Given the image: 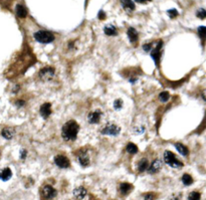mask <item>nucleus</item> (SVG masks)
Returning a JSON list of instances; mask_svg holds the SVG:
<instances>
[{"instance_id":"1","label":"nucleus","mask_w":206,"mask_h":200,"mask_svg":"<svg viewBox=\"0 0 206 200\" xmlns=\"http://www.w3.org/2000/svg\"><path fill=\"white\" fill-rule=\"evenodd\" d=\"M79 131V126L77 122L70 120L66 122L65 124L62 126L61 129V137L64 140L70 142V141H74L78 137V133Z\"/></svg>"},{"instance_id":"2","label":"nucleus","mask_w":206,"mask_h":200,"mask_svg":"<svg viewBox=\"0 0 206 200\" xmlns=\"http://www.w3.org/2000/svg\"><path fill=\"white\" fill-rule=\"evenodd\" d=\"M34 39L39 43H50L55 40V35L50 31L47 30H38L33 34Z\"/></svg>"},{"instance_id":"3","label":"nucleus","mask_w":206,"mask_h":200,"mask_svg":"<svg viewBox=\"0 0 206 200\" xmlns=\"http://www.w3.org/2000/svg\"><path fill=\"white\" fill-rule=\"evenodd\" d=\"M163 157H164V162L166 163L167 165H169L170 167H172V168L183 167V163L179 161L177 157L174 155L172 152L168 151V150H166V151L164 152Z\"/></svg>"},{"instance_id":"4","label":"nucleus","mask_w":206,"mask_h":200,"mask_svg":"<svg viewBox=\"0 0 206 200\" xmlns=\"http://www.w3.org/2000/svg\"><path fill=\"white\" fill-rule=\"evenodd\" d=\"M55 69H52L50 66H46L40 70L38 76H39V79L42 80H51L53 79V76H55Z\"/></svg>"},{"instance_id":"5","label":"nucleus","mask_w":206,"mask_h":200,"mask_svg":"<svg viewBox=\"0 0 206 200\" xmlns=\"http://www.w3.org/2000/svg\"><path fill=\"white\" fill-rule=\"evenodd\" d=\"M56 196V190L50 185L43 186L41 189V197L43 200H50Z\"/></svg>"},{"instance_id":"6","label":"nucleus","mask_w":206,"mask_h":200,"mask_svg":"<svg viewBox=\"0 0 206 200\" xmlns=\"http://www.w3.org/2000/svg\"><path fill=\"white\" fill-rule=\"evenodd\" d=\"M121 132V128L115 124H108L104 129L101 131L102 135H108V136H118Z\"/></svg>"},{"instance_id":"7","label":"nucleus","mask_w":206,"mask_h":200,"mask_svg":"<svg viewBox=\"0 0 206 200\" xmlns=\"http://www.w3.org/2000/svg\"><path fill=\"white\" fill-rule=\"evenodd\" d=\"M162 45H163V42L160 41L159 44L157 45V46H156V48L153 49V51H152L151 53H150L151 56H152V58H153L154 61H155V63H156V66L159 65L160 57H161V56H162Z\"/></svg>"},{"instance_id":"8","label":"nucleus","mask_w":206,"mask_h":200,"mask_svg":"<svg viewBox=\"0 0 206 200\" xmlns=\"http://www.w3.org/2000/svg\"><path fill=\"white\" fill-rule=\"evenodd\" d=\"M55 163L56 166H59L60 168H69L70 166V162L68 158L64 155H57L55 158Z\"/></svg>"},{"instance_id":"9","label":"nucleus","mask_w":206,"mask_h":200,"mask_svg":"<svg viewBox=\"0 0 206 200\" xmlns=\"http://www.w3.org/2000/svg\"><path fill=\"white\" fill-rule=\"evenodd\" d=\"M102 115H103V113H102L101 110H96V111H93V112H91V113L89 114V116H88L89 123V124H93H93H98V123L101 121Z\"/></svg>"},{"instance_id":"10","label":"nucleus","mask_w":206,"mask_h":200,"mask_svg":"<svg viewBox=\"0 0 206 200\" xmlns=\"http://www.w3.org/2000/svg\"><path fill=\"white\" fill-rule=\"evenodd\" d=\"M162 168V161L160 159H155V160L151 163L150 166H148V173L149 174H155L159 172Z\"/></svg>"},{"instance_id":"11","label":"nucleus","mask_w":206,"mask_h":200,"mask_svg":"<svg viewBox=\"0 0 206 200\" xmlns=\"http://www.w3.org/2000/svg\"><path fill=\"white\" fill-rule=\"evenodd\" d=\"M40 115L43 119H47V118L51 115V105L49 103H44L41 107H40Z\"/></svg>"},{"instance_id":"12","label":"nucleus","mask_w":206,"mask_h":200,"mask_svg":"<svg viewBox=\"0 0 206 200\" xmlns=\"http://www.w3.org/2000/svg\"><path fill=\"white\" fill-rule=\"evenodd\" d=\"M79 162L83 167H87L89 165V157L86 151H80L79 153Z\"/></svg>"},{"instance_id":"13","label":"nucleus","mask_w":206,"mask_h":200,"mask_svg":"<svg viewBox=\"0 0 206 200\" xmlns=\"http://www.w3.org/2000/svg\"><path fill=\"white\" fill-rule=\"evenodd\" d=\"M121 4H122V7L124 8V10L129 13H131L135 10V3H134L132 0H121Z\"/></svg>"},{"instance_id":"14","label":"nucleus","mask_w":206,"mask_h":200,"mask_svg":"<svg viewBox=\"0 0 206 200\" xmlns=\"http://www.w3.org/2000/svg\"><path fill=\"white\" fill-rule=\"evenodd\" d=\"M87 193H88V192H87V189L84 188V187H83V186H79V187L75 188V189L74 190V196L77 198V199H79V200L84 199V197H86Z\"/></svg>"},{"instance_id":"15","label":"nucleus","mask_w":206,"mask_h":200,"mask_svg":"<svg viewBox=\"0 0 206 200\" xmlns=\"http://www.w3.org/2000/svg\"><path fill=\"white\" fill-rule=\"evenodd\" d=\"M127 34H128V37L130 39V41L132 43H136L139 39V34H138V31L133 28V27H130L127 31Z\"/></svg>"},{"instance_id":"16","label":"nucleus","mask_w":206,"mask_h":200,"mask_svg":"<svg viewBox=\"0 0 206 200\" xmlns=\"http://www.w3.org/2000/svg\"><path fill=\"white\" fill-rule=\"evenodd\" d=\"M1 135L3 138H5L7 140H10L13 138V136L15 135V130L12 129V128H9V127H6V128H4L1 132Z\"/></svg>"},{"instance_id":"17","label":"nucleus","mask_w":206,"mask_h":200,"mask_svg":"<svg viewBox=\"0 0 206 200\" xmlns=\"http://www.w3.org/2000/svg\"><path fill=\"white\" fill-rule=\"evenodd\" d=\"M104 32L108 36H116L118 34V30L116 28V26L113 24H108L105 26L104 28Z\"/></svg>"},{"instance_id":"18","label":"nucleus","mask_w":206,"mask_h":200,"mask_svg":"<svg viewBox=\"0 0 206 200\" xmlns=\"http://www.w3.org/2000/svg\"><path fill=\"white\" fill-rule=\"evenodd\" d=\"M12 172L9 168H4V169L0 170V179L2 181H7L11 178Z\"/></svg>"},{"instance_id":"19","label":"nucleus","mask_w":206,"mask_h":200,"mask_svg":"<svg viewBox=\"0 0 206 200\" xmlns=\"http://www.w3.org/2000/svg\"><path fill=\"white\" fill-rule=\"evenodd\" d=\"M16 14L20 18H24L27 16V10H26V8L23 5L18 4V5L16 6Z\"/></svg>"},{"instance_id":"20","label":"nucleus","mask_w":206,"mask_h":200,"mask_svg":"<svg viewBox=\"0 0 206 200\" xmlns=\"http://www.w3.org/2000/svg\"><path fill=\"white\" fill-rule=\"evenodd\" d=\"M132 189H133V186L131 184H129V183H122L120 185V191L123 195L128 194Z\"/></svg>"},{"instance_id":"21","label":"nucleus","mask_w":206,"mask_h":200,"mask_svg":"<svg viewBox=\"0 0 206 200\" xmlns=\"http://www.w3.org/2000/svg\"><path fill=\"white\" fill-rule=\"evenodd\" d=\"M175 147H176V149H177V151L180 153L181 155H183V156H187L188 153H189L187 147H185L182 143H176V144H175Z\"/></svg>"},{"instance_id":"22","label":"nucleus","mask_w":206,"mask_h":200,"mask_svg":"<svg viewBox=\"0 0 206 200\" xmlns=\"http://www.w3.org/2000/svg\"><path fill=\"white\" fill-rule=\"evenodd\" d=\"M148 166H149V162H148L147 159H142V160L139 161L138 163V170L139 172H144L145 170H147Z\"/></svg>"},{"instance_id":"23","label":"nucleus","mask_w":206,"mask_h":200,"mask_svg":"<svg viewBox=\"0 0 206 200\" xmlns=\"http://www.w3.org/2000/svg\"><path fill=\"white\" fill-rule=\"evenodd\" d=\"M126 151L130 154H136L138 152V147L136 146L135 144L133 143H129L126 147Z\"/></svg>"},{"instance_id":"24","label":"nucleus","mask_w":206,"mask_h":200,"mask_svg":"<svg viewBox=\"0 0 206 200\" xmlns=\"http://www.w3.org/2000/svg\"><path fill=\"white\" fill-rule=\"evenodd\" d=\"M182 182L184 185L188 186L193 183V179H192V177L189 174H184L182 176Z\"/></svg>"},{"instance_id":"25","label":"nucleus","mask_w":206,"mask_h":200,"mask_svg":"<svg viewBox=\"0 0 206 200\" xmlns=\"http://www.w3.org/2000/svg\"><path fill=\"white\" fill-rule=\"evenodd\" d=\"M197 32H198L200 38L202 39V41H204L205 39V36H206V27L205 26H200L198 27V29H197Z\"/></svg>"},{"instance_id":"26","label":"nucleus","mask_w":206,"mask_h":200,"mask_svg":"<svg viewBox=\"0 0 206 200\" xmlns=\"http://www.w3.org/2000/svg\"><path fill=\"white\" fill-rule=\"evenodd\" d=\"M169 98H170V95H169L168 92H163V93H161L159 95V100L163 103H166L169 100Z\"/></svg>"},{"instance_id":"27","label":"nucleus","mask_w":206,"mask_h":200,"mask_svg":"<svg viewBox=\"0 0 206 200\" xmlns=\"http://www.w3.org/2000/svg\"><path fill=\"white\" fill-rule=\"evenodd\" d=\"M200 197L201 195L199 192L197 191H193L189 194V196H188V200H200Z\"/></svg>"},{"instance_id":"28","label":"nucleus","mask_w":206,"mask_h":200,"mask_svg":"<svg viewBox=\"0 0 206 200\" xmlns=\"http://www.w3.org/2000/svg\"><path fill=\"white\" fill-rule=\"evenodd\" d=\"M196 15H197V17H199L200 19H204V18L206 17V10L204 8H200L197 10Z\"/></svg>"},{"instance_id":"29","label":"nucleus","mask_w":206,"mask_h":200,"mask_svg":"<svg viewBox=\"0 0 206 200\" xmlns=\"http://www.w3.org/2000/svg\"><path fill=\"white\" fill-rule=\"evenodd\" d=\"M114 108H115V110H117V111H119V110H121V109L123 108V101L122 100H116V101L114 102Z\"/></svg>"},{"instance_id":"30","label":"nucleus","mask_w":206,"mask_h":200,"mask_svg":"<svg viewBox=\"0 0 206 200\" xmlns=\"http://www.w3.org/2000/svg\"><path fill=\"white\" fill-rule=\"evenodd\" d=\"M167 14L169 15L170 18H175L178 16V11L176 10V9H169V10L167 11Z\"/></svg>"},{"instance_id":"31","label":"nucleus","mask_w":206,"mask_h":200,"mask_svg":"<svg viewBox=\"0 0 206 200\" xmlns=\"http://www.w3.org/2000/svg\"><path fill=\"white\" fill-rule=\"evenodd\" d=\"M143 49L146 51V52H150V51L152 49V43H146L143 45Z\"/></svg>"},{"instance_id":"32","label":"nucleus","mask_w":206,"mask_h":200,"mask_svg":"<svg viewBox=\"0 0 206 200\" xmlns=\"http://www.w3.org/2000/svg\"><path fill=\"white\" fill-rule=\"evenodd\" d=\"M26 155H27V151H26L25 149L20 150V159L21 160H24V159L26 158Z\"/></svg>"},{"instance_id":"33","label":"nucleus","mask_w":206,"mask_h":200,"mask_svg":"<svg viewBox=\"0 0 206 200\" xmlns=\"http://www.w3.org/2000/svg\"><path fill=\"white\" fill-rule=\"evenodd\" d=\"M98 19L104 20V19H106V13H105L104 11H103V10H101L100 12H98Z\"/></svg>"},{"instance_id":"34","label":"nucleus","mask_w":206,"mask_h":200,"mask_svg":"<svg viewBox=\"0 0 206 200\" xmlns=\"http://www.w3.org/2000/svg\"><path fill=\"white\" fill-rule=\"evenodd\" d=\"M134 131H135V133H136V134L140 135V134L144 133V132H145V127H143V126H142V127H140V128H139V129H135Z\"/></svg>"},{"instance_id":"35","label":"nucleus","mask_w":206,"mask_h":200,"mask_svg":"<svg viewBox=\"0 0 206 200\" xmlns=\"http://www.w3.org/2000/svg\"><path fill=\"white\" fill-rule=\"evenodd\" d=\"M155 196L153 193H149L145 195V200H154Z\"/></svg>"},{"instance_id":"36","label":"nucleus","mask_w":206,"mask_h":200,"mask_svg":"<svg viewBox=\"0 0 206 200\" xmlns=\"http://www.w3.org/2000/svg\"><path fill=\"white\" fill-rule=\"evenodd\" d=\"M15 105L17 107H23L24 105H25V102L24 101H21V100H19V101H16V103H15Z\"/></svg>"},{"instance_id":"37","label":"nucleus","mask_w":206,"mask_h":200,"mask_svg":"<svg viewBox=\"0 0 206 200\" xmlns=\"http://www.w3.org/2000/svg\"><path fill=\"white\" fill-rule=\"evenodd\" d=\"M150 1H152V0H135V2L141 3V4H146V3L150 2Z\"/></svg>"},{"instance_id":"38","label":"nucleus","mask_w":206,"mask_h":200,"mask_svg":"<svg viewBox=\"0 0 206 200\" xmlns=\"http://www.w3.org/2000/svg\"><path fill=\"white\" fill-rule=\"evenodd\" d=\"M170 200H180V198H179L178 196H172L171 198H170Z\"/></svg>"},{"instance_id":"39","label":"nucleus","mask_w":206,"mask_h":200,"mask_svg":"<svg viewBox=\"0 0 206 200\" xmlns=\"http://www.w3.org/2000/svg\"><path fill=\"white\" fill-rule=\"evenodd\" d=\"M74 41H70L69 43V48H73L74 47Z\"/></svg>"}]
</instances>
